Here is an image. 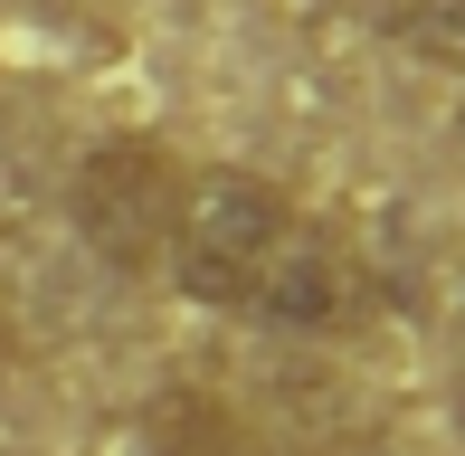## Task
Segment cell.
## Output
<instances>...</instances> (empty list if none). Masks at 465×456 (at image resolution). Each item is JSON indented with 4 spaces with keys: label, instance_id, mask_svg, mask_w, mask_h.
<instances>
[{
    "label": "cell",
    "instance_id": "obj_4",
    "mask_svg": "<svg viewBox=\"0 0 465 456\" xmlns=\"http://www.w3.org/2000/svg\"><path fill=\"white\" fill-rule=\"evenodd\" d=\"M380 29H390V48H409L418 67L465 76V0H380Z\"/></svg>",
    "mask_w": 465,
    "mask_h": 456
},
{
    "label": "cell",
    "instance_id": "obj_1",
    "mask_svg": "<svg viewBox=\"0 0 465 456\" xmlns=\"http://www.w3.org/2000/svg\"><path fill=\"white\" fill-rule=\"evenodd\" d=\"M304 200L285 191L276 172H247V162H190L181 210H172V247H162V285L200 314L247 323L276 247L294 238Z\"/></svg>",
    "mask_w": 465,
    "mask_h": 456
},
{
    "label": "cell",
    "instance_id": "obj_3",
    "mask_svg": "<svg viewBox=\"0 0 465 456\" xmlns=\"http://www.w3.org/2000/svg\"><path fill=\"white\" fill-rule=\"evenodd\" d=\"M371 304H380V285H371L361 247L304 210V219H294V238L276 247V266H266L247 323H266V333H351Z\"/></svg>",
    "mask_w": 465,
    "mask_h": 456
},
{
    "label": "cell",
    "instance_id": "obj_2",
    "mask_svg": "<svg viewBox=\"0 0 465 456\" xmlns=\"http://www.w3.org/2000/svg\"><path fill=\"white\" fill-rule=\"evenodd\" d=\"M181 181L190 162L153 124H114L76 153L67 172V228L95 266L114 276H162V247H172V210H181Z\"/></svg>",
    "mask_w": 465,
    "mask_h": 456
}]
</instances>
